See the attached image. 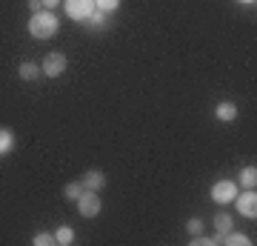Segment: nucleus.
Instances as JSON below:
<instances>
[{
    "label": "nucleus",
    "instance_id": "1",
    "mask_svg": "<svg viewBox=\"0 0 257 246\" xmlns=\"http://www.w3.org/2000/svg\"><path fill=\"white\" fill-rule=\"evenodd\" d=\"M26 26H29V35H32V37H37V40H49V37L57 35L60 20H57L49 9H40V12H35V15L29 18Z\"/></svg>",
    "mask_w": 257,
    "mask_h": 246
},
{
    "label": "nucleus",
    "instance_id": "2",
    "mask_svg": "<svg viewBox=\"0 0 257 246\" xmlns=\"http://www.w3.org/2000/svg\"><path fill=\"white\" fill-rule=\"evenodd\" d=\"M66 66H69V60H66L63 52H49V55L43 57V63H40V74H46V77H60V74L66 72Z\"/></svg>",
    "mask_w": 257,
    "mask_h": 246
},
{
    "label": "nucleus",
    "instance_id": "3",
    "mask_svg": "<svg viewBox=\"0 0 257 246\" xmlns=\"http://www.w3.org/2000/svg\"><path fill=\"white\" fill-rule=\"evenodd\" d=\"M100 209H103V203H100V198H97V192L83 189V195L77 198V212H80L83 218H97Z\"/></svg>",
    "mask_w": 257,
    "mask_h": 246
},
{
    "label": "nucleus",
    "instance_id": "4",
    "mask_svg": "<svg viewBox=\"0 0 257 246\" xmlns=\"http://www.w3.org/2000/svg\"><path fill=\"white\" fill-rule=\"evenodd\" d=\"M231 203L237 206V212L243 215V218H251V220L257 218V195H254V189H243V192H237Z\"/></svg>",
    "mask_w": 257,
    "mask_h": 246
},
{
    "label": "nucleus",
    "instance_id": "5",
    "mask_svg": "<svg viewBox=\"0 0 257 246\" xmlns=\"http://www.w3.org/2000/svg\"><path fill=\"white\" fill-rule=\"evenodd\" d=\"M237 192L240 189H237V183H234V181H217L214 186H211L209 195H211V201H214V203H231Z\"/></svg>",
    "mask_w": 257,
    "mask_h": 246
},
{
    "label": "nucleus",
    "instance_id": "6",
    "mask_svg": "<svg viewBox=\"0 0 257 246\" xmlns=\"http://www.w3.org/2000/svg\"><path fill=\"white\" fill-rule=\"evenodd\" d=\"M94 12V0H66V15L72 20H89V15Z\"/></svg>",
    "mask_w": 257,
    "mask_h": 246
},
{
    "label": "nucleus",
    "instance_id": "7",
    "mask_svg": "<svg viewBox=\"0 0 257 246\" xmlns=\"http://www.w3.org/2000/svg\"><path fill=\"white\" fill-rule=\"evenodd\" d=\"M83 186L92 192H100L103 186H106V175L100 172V169H89V172L83 175Z\"/></svg>",
    "mask_w": 257,
    "mask_h": 246
},
{
    "label": "nucleus",
    "instance_id": "8",
    "mask_svg": "<svg viewBox=\"0 0 257 246\" xmlns=\"http://www.w3.org/2000/svg\"><path fill=\"white\" fill-rule=\"evenodd\" d=\"M214 118L220 120V123H231V120L237 118V106L234 103H229V101H223L217 109H214Z\"/></svg>",
    "mask_w": 257,
    "mask_h": 246
},
{
    "label": "nucleus",
    "instance_id": "9",
    "mask_svg": "<svg viewBox=\"0 0 257 246\" xmlns=\"http://www.w3.org/2000/svg\"><path fill=\"white\" fill-rule=\"evenodd\" d=\"M214 229H217V235L220 237L234 229V220L229 218V212H217V215H214Z\"/></svg>",
    "mask_w": 257,
    "mask_h": 246
},
{
    "label": "nucleus",
    "instance_id": "10",
    "mask_svg": "<svg viewBox=\"0 0 257 246\" xmlns=\"http://www.w3.org/2000/svg\"><path fill=\"white\" fill-rule=\"evenodd\" d=\"M254 183H257V169L254 166H243V169H240V183L237 186H243V189H254Z\"/></svg>",
    "mask_w": 257,
    "mask_h": 246
},
{
    "label": "nucleus",
    "instance_id": "11",
    "mask_svg": "<svg viewBox=\"0 0 257 246\" xmlns=\"http://www.w3.org/2000/svg\"><path fill=\"white\" fill-rule=\"evenodd\" d=\"M223 243H226V246H248V243H251V237L231 229V232H226V235H223Z\"/></svg>",
    "mask_w": 257,
    "mask_h": 246
},
{
    "label": "nucleus",
    "instance_id": "12",
    "mask_svg": "<svg viewBox=\"0 0 257 246\" xmlns=\"http://www.w3.org/2000/svg\"><path fill=\"white\" fill-rule=\"evenodd\" d=\"M74 240V229L72 226H57V232H55V243L57 246H69Z\"/></svg>",
    "mask_w": 257,
    "mask_h": 246
},
{
    "label": "nucleus",
    "instance_id": "13",
    "mask_svg": "<svg viewBox=\"0 0 257 246\" xmlns=\"http://www.w3.org/2000/svg\"><path fill=\"white\" fill-rule=\"evenodd\" d=\"M83 189H86V186H83V181L66 183V186H63V198H69V201H77V198L83 195Z\"/></svg>",
    "mask_w": 257,
    "mask_h": 246
},
{
    "label": "nucleus",
    "instance_id": "14",
    "mask_svg": "<svg viewBox=\"0 0 257 246\" xmlns=\"http://www.w3.org/2000/svg\"><path fill=\"white\" fill-rule=\"evenodd\" d=\"M12 146H15V135H12L9 129H0V155L12 152Z\"/></svg>",
    "mask_w": 257,
    "mask_h": 246
},
{
    "label": "nucleus",
    "instance_id": "15",
    "mask_svg": "<svg viewBox=\"0 0 257 246\" xmlns=\"http://www.w3.org/2000/svg\"><path fill=\"white\" fill-rule=\"evenodd\" d=\"M37 74H40V66L37 63H20V77H23V80H35Z\"/></svg>",
    "mask_w": 257,
    "mask_h": 246
},
{
    "label": "nucleus",
    "instance_id": "16",
    "mask_svg": "<svg viewBox=\"0 0 257 246\" xmlns=\"http://www.w3.org/2000/svg\"><path fill=\"white\" fill-rule=\"evenodd\" d=\"M89 26H94V29H106V12H97L94 9L92 15H89V20H86Z\"/></svg>",
    "mask_w": 257,
    "mask_h": 246
},
{
    "label": "nucleus",
    "instance_id": "17",
    "mask_svg": "<svg viewBox=\"0 0 257 246\" xmlns=\"http://www.w3.org/2000/svg\"><path fill=\"white\" fill-rule=\"evenodd\" d=\"M117 6H120V0H94V9L106 12V15H109V12H114Z\"/></svg>",
    "mask_w": 257,
    "mask_h": 246
},
{
    "label": "nucleus",
    "instance_id": "18",
    "mask_svg": "<svg viewBox=\"0 0 257 246\" xmlns=\"http://www.w3.org/2000/svg\"><path fill=\"white\" fill-rule=\"evenodd\" d=\"M32 243L35 246H52L55 243V235H49V232H37V235L32 237Z\"/></svg>",
    "mask_w": 257,
    "mask_h": 246
},
{
    "label": "nucleus",
    "instance_id": "19",
    "mask_svg": "<svg viewBox=\"0 0 257 246\" xmlns=\"http://www.w3.org/2000/svg\"><path fill=\"white\" fill-rule=\"evenodd\" d=\"M186 232H189V235H200V232H203V220L200 218H192V220H189V223H186Z\"/></svg>",
    "mask_w": 257,
    "mask_h": 246
},
{
    "label": "nucleus",
    "instance_id": "20",
    "mask_svg": "<svg viewBox=\"0 0 257 246\" xmlns=\"http://www.w3.org/2000/svg\"><path fill=\"white\" fill-rule=\"evenodd\" d=\"M29 9H32V15H35V12L43 9V3H40V0H29Z\"/></svg>",
    "mask_w": 257,
    "mask_h": 246
},
{
    "label": "nucleus",
    "instance_id": "21",
    "mask_svg": "<svg viewBox=\"0 0 257 246\" xmlns=\"http://www.w3.org/2000/svg\"><path fill=\"white\" fill-rule=\"evenodd\" d=\"M40 3H43V9H49V12H52V9L57 6V3H60V0H40Z\"/></svg>",
    "mask_w": 257,
    "mask_h": 246
},
{
    "label": "nucleus",
    "instance_id": "22",
    "mask_svg": "<svg viewBox=\"0 0 257 246\" xmlns=\"http://www.w3.org/2000/svg\"><path fill=\"white\" fill-rule=\"evenodd\" d=\"M240 3H254V0H240Z\"/></svg>",
    "mask_w": 257,
    "mask_h": 246
}]
</instances>
